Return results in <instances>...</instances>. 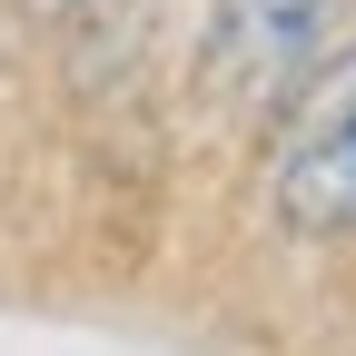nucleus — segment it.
Instances as JSON below:
<instances>
[{
    "label": "nucleus",
    "instance_id": "f257e3e1",
    "mask_svg": "<svg viewBox=\"0 0 356 356\" xmlns=\"http://www.w3.org/2000/svg\"><path fill=\"white\" fill-rule=\"evenodd\" d=\"M337 30H346V0H218L198 70H208V89L277 99L337 50Z\"/></svg>",
    "mask_w": 356,
    "mask_h": 356
},
{
    "label": "nucleus",
    "instance_id": "7ed1b4c3",
    "mask_svg": "<svg viewBox=\"0 0 356 356\" xmlns=\"http://www.w3.org/2000/svg\"><path fill=\"white\" fill-rule=\"evenodd\" d=\"M346 109H356V50L346 60L327 50L317 70H307V129H317V119H346Z\"/></svg>",
    "mask_w": 356,
    "mask_h": 356
},
{
    "label": "nucleus",
    "instance_id": "f03ea898",
    "mask_svg": "<svg viewBox=\"0 0 356 356\" xmlns=\"http://www.w3.org/2000/svg\"><path fill=\"white\" fill-rule=\"evenodd\" d=\"M277 228L287 238H346L356 228V109L317 119L277 168Z\"/></svg>",
    "mask_w": 356,
    "mask_h": 356
}]
</instances>
